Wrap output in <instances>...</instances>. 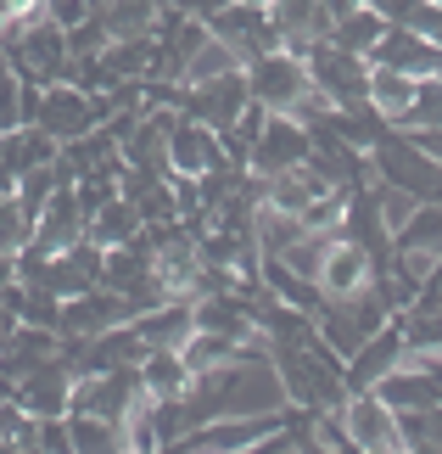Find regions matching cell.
I'll use <instances>...</instances> for the list:
<instances>
[{"label":"cell","instance_id":"obj_21","mask_svg":"<svg viewBox=\"0 0 442 454\" xmlns=\"http://www.w3.org/2000/svg\"><path fill=\"white\" fill-rule=\"evenodd\" d=\"M320 298H353L364 281H369V258L353 247V241H342V236H330V247H325V258H320Z\"/></svg>","mask_w":442,"mask_h":454},{"label":"cell","instance_id":"obj_6","mask_svg":"<svg viewBox=\"0 0 442 454\" xmlns=\"http://www.w3.org/2000/svg\"><path fill=\"white\" fill-rule=\"evenodd\" d=\"M336 236L353 241V247L369 258V275H386V264H392V231H386V219L376 207V185H353L347 191L342 219H336Z\"/></svg>","mask_w":442,"mask_h":454},{"label":"cell","instance_id":"obj_34","mask_svg":"<svg viewBox=\"0 0 442 454\" xmlns=\"http://www.w3.org/2000/svg\"><path fill=\"white\" fill-rule=\"evenodd\" d=\"M17 96H23V79L6 67V57H0V135L23 124V113H17Z\"/></svg>","mask_w":442,"mask_h":454},{"label":"cell","instance_id":"obj_28","mask_svg":"<svg viewBox=\"0 0 442 454\" xmlns=\"http://www.w3.org/2000/svg\"><path fill=\"white\" fill-rule=\"evenodd\" d=\"M381 34H386V17H381V12H369V6H359V12H347V17H336V23H330V45L369 57Z\"/></svg>","mask_w":442,"mask_h":454},{"label":"cell","instance_id":"obj_31","mask_svg":"<svg viewBox=\"0 0 442 454\" xmlns=\"http://www.w3.org/2000/svg\"><path fill=\"white\" fill-rule=\"evenodd\" d=\"M398 129H442V79L437 74L415 84V101H409V113H403Z\"/></svg>","mask_w":442,"mask_h":454},{"label":"cell","instance_id":"obj_7","mask_svg":"<svg viewBox=\"0 0 442 454\" xmlns=\"http://www.w3.org/2000/svg\"><path fill=\"white\" fill-rule=\"evenodd\" d=\"M308 146L314 135L308 124H297L286 113H269L252 141V157H246V174H258V180H269V174H286V168H303L308 163Z\"/></svg>","mask_w":442,"mask_h":454},{"label":"cell","instance_id":"obj_33","mask_svg":"<svg viewBox=\"0 0 442 454\" xmlns=\"http://www.w3.org/2000/svg\"><path fill=\"white\" fill-rule=\"evenodd\" d=\"M376 207H381L386 231H398V224L415 214V197H409V191H403V185H386V180H376Z\"/></svg>","mask_w":442,"mask_h":454},{"label":"cell","instance_id":"obj_11","mask_svg":"<svg viewBox=\"0 0 442 454\" xmlns=\"http://www.w3.org/2000/svg\"><path fill=\"white\" fill-rule=\"evenodd\" d=\"M135 404H140V381H135V364H129V371H107V376L74 381V404H67V415H101V421H123Z\"/></svg>","mask_w":442,"mask_h":454},{"label":"cell","instance_id":"obj_30","mask_svg":"<svg viewBox=\"0 0 442 454\" xmlns=\"http://www.w3.org/2000/svg\"><path fill=\"white\" fill-rule=\"evenodd\" d=\"M236 67H241V57H236V51H229L224 40H213V34H207V40L197 45V57L185 62V79H180V84H202V79L236 74Z\"/></svg>","mask_w":442,"mask_h":454},{"label":"cell","instance_id":"obj_20","mask_svg":"<svg viewBox=\"0 0 442 454\" xmlns=\"http://www.w3.org/2000/svg\"><path fill=\"white\" fill-rule=\"evenodd\" d=\"M151 241H146V231H140L135 241H123V247H107L101 253V286L107 292H118V298H129L135 286H146L151 281Z\"/></svg>","mask_w":442,"mask_h":454},{"label":"cell","instance_id":"obj_38","mask_svg":"<svg viewBox=\"0 0 442 454\" xmlns=\"http://www.w3.org/2000/svg\"><path fill=\"white\" fill-rule=\"evenodd\" d=\"M246 6H275V0H246Z\"/></svg>","mask_w":442,"mask_h":454},{"label":"cell","instance_id":"obj_37","mask_svg":"<svg viewBox=\"0 0 442 454\" xmlns=\"http://www.w3.org/2000/svg\"><path fill=\"white\" fill-rule=\"evenodd\" d=\"M364 6V0H320V12L330 17V23H336V17H347V12H359Z\"/></svg>","mask_w":442,"mask_h":454},{"label":"cell","instance_id":"obj_18","mask_svg":"<svg viewBox=\"0 0 442 454\" xmlns=\"http://www.w3.org/2000/svg\"><path fill=\"white\" fill-rule=\"evenodd\" d=\"M129 325H135V337L146 342V354H151V348L180 354L185 337L197 331V314H190V298H168V303H157V309H146V314H135Z\"/></svg>","mask_w":442,"mask_h":454},{"label":"cell","instance_id":"obj_4","mask_svg":"<svg viewBox=\"0 0 442 454\" xmlns=\"http://www.w3.org/2000/svg\"><path fill=\"white\" fill-rule=\"evenodd\" d=\"M107 118H112L107 96H90V90H79L74 79H62V84H45L34 124H40L57 146H67V141H79V135H90L96 124H107Z\"/></svg>","mask_w":442,"mask_h":454},{"label":"cell","instance_id":"obj_3","mask_svg":"<svg viewBox=\"0 0 442 454\" xmlns=\"http://www.w3.org/2000/svg\"><path fill=\"white\" fill-rule=\"evenodd\" d=\"M6 67L17 79H34V84H62V79H74V57H67V34L57 23H28V28H17L12 40H6Z\"/></svg>","mask_w":442,"mask_h":454},{"label":"cell","instance_id":"obj_10","mask_svg":"<svg viewBox=\"0 0 442 454\" xmlns=\"http://www.w3.org/2000/svg\"><path fill=\"white\" fill-rule=\"evenodd\" d=\"M12 404L34 415V421H50V415H67V404H74V376L62 371V359L50 354L45 364H34V371L23 381H12Z\"/></svg>","mask_w":442,"mask_h":454},{"label":"cell","instance_id":"obj_13","mask_svg":"<svg viewBox=\"0 0 442 454\" xmlns=\"http://www.w3.org/2000/svg\"><path fill=\"white\" fill-rule=\"evenodd\" d=\"M112 325H129V298H118L107 286L67 298L57 314V337H96V331H112Z\"/></svg>","mask_w":442,"mask_h":454},{"label":"cell","instance_id":"obj_9","mask_svg":"<svg viewBox=\"0 0 442 454\" xmlns=\"http://www.w3.org/2000/svg\"><path fill=\"white\" fill-rule=\"evenodd\" d=\"M207 34H213V40H224L241 62L263 57V51H280L275 23H269V6H246V0H229V6H219L213 17H207Z\"/></svg>","mask_w":442,"mask_h":454},{"label":"cell","instance_id":"obj_1","mask_svg":"<svg viewBox=\"0 0 442 454\" xmlns=\"http://www.w3.org/2000/svg\"><path fill=\"white\" fill-rule=\"evenodd\" d=\"M241 79H246V96H252L263 113H286L297 124H320L330 113V101L314 90L303 57H291V51H263V57L241 62Z\"/></svg>","mask_w":442,"mask_h":454},{"label":"cell","instance_id":"obj_36","mask_svg":"<svg viewBox=\"0 0 442 454\" xmlns=\"http://www.w3.org/2000/svg\"><path fill=\"white\" fill-rule=\"evenodd\" d=\"M90 17V0H45V23H57V28H74Z\"/></svg>","mask_w":442,"mask_h":454},{"label":"cell","instance_id":"obj_15","mask_svg":"<svg viewBox=\"0 0 442 454\" xmlns=\"http://www.w3.org/2000/svg\"><path fill=\"white\" fill-rule=\"evenodd\" d=\"M403 359V337H398V320H386L376 337H364L353 354L342 359V381H347V393H364V387H376V381L392 371V364Z\"/></svg>","mask_w":442,"mask_h":454},{"label":"cell","instance_id":"obj_32","mask_svg":"<svg viewBox=\"0 0 442 454\" xmlns=\"http://www.w3.org/2000/svg\"><path fill=\"white\" fill-rule=\"evenodd\" d=\"M34 236V219L23 214V202H17V191L12 197H0V258H17V247Z\"/></svg>","mask_w":442,"mask_h":454},{"label":"cell","instance_id":"obj_27","mask_svg":"<svg viewBox=\"0 0 442 454\" xmlns=\"http://www.w3.org/2000/svg\"><path fill=\"white\" fill-rule=\"evenodd\" d=\"M67 438H74V454H129L123 421H101V415H67Z\"/></svg>","mask_w":442,"mask_h":454},{"label":"cell","instance_id":"obj_14","mask_svg":"<svg viewBox=\"0 0 442 454\" xmlns=\"http://www.w3.org/2000/svg\"><path fill=\"white\" fill-rule=\"evenodd\" d=\"M213 163H224L219 135L207 129V124H197V118H180V113H174V124H168V174L197 180V174H207Z\"/></svg>","mask_w":442,"mask_h":454},{"label":"cell","instance_id":"obj_35","mask_svg":"<svg viewBox=\"0 0 442 454\" xmlns=\"http://www.w3.org/2000/svg\"><path fill=\"white\" fill-rule=\"evenodd\" d=\"M34 449H40V454H74V438H67V415L34 421Z\"/></svg>","mask_w":442,"mask_h":454},{"label":"cell","instance_id":"obj_26","mask_svg":"<svg viewBox=\"0 0 442 454\" xmlns=\"http://www.w3.org/2000/svg\"><path fill=\"white\" fill-rule=\"evenodd\" d=\"M392 247H415L442 258V202H415V214L392 231Z\"/></svg>","mask_w":442,"mask_h":454},{"label":"cell","instance_id":"obj_2","mask_svg":"<svg viewBox=\"0 0 442 454\" xmlns=\"http://www.w3.org/2000/svg\"><path fill=\"white\" fill-rule=\"evenodd\" d=\"M303 67H308L314 90H320L336 113H359V107H369V57L320 40V45L303 51Z\"/></svg>","mask_w":442,"mask_h":454},{"label":"cell","instance_id":"obj_25","mask_svg":"<svg viewBox=\"0 0 442 454\" xmlns=\"http://www.w3.org/2000/svg\"><path fill=\"white\" fill-rule=\"evenodd\" d=\"M415 84L420 79H403L392 74V67H369V107H376L381 124H403V113H409V101H415Z\"/></svg>","mask_w":442,"mask_h":454},{"label":"cell","instance_id":"obj_24","mask_svg":"<svg viewBox=\"0 0 442 454\" xmlns=\"http://www.w3.org/2000/svg\"><path fill=\"white\" fill-rule=\"evenodd\" d=\"M140 236V214L123 197H112V202H101L90 219H84V241H90V247H123V241H135Z\"/></svg>","mask_w":442,"mask_h":454},{"label":"cell","instance_id":"obj_8","mask_svg":"<svg viewBox=\"0 0 442 454\" xmlns=\"http://www.w3.org/2000/svg\"><path fill=\"white\" fill-rule=\"evenodd\" d=\"M246 79H241V67L236 74H219V79H202V84H185V96H180V118H197V124H207L213 135H224L236 118L246 113Z\"/></svg>","mask_w":442,"mask_h":454},{"label":"cell","instance_id":"obj_42","mask_svg":"<svg viewBox=\"0 0 442 454\" xmlns=\"http://www.w3.org/2000/svg\"><path fill=\"white\" fill-rule=\"evenodd\" d=\"M437 79H442V74H437Z\"/></svg>","mask_w":442,"mask_h":454},{"label":"cell","instance_id":"obj_22","mask_svg":"<svg viewBox=\"0 0 442 454\" xmlns=\"http://www.w3.org/2000/svg\"><path fill=\"white\" fill-rule=\"evenodd\" d=\"M50 157H57V141L40 124H17V129L0 135V174L6 180H23L28 168H45Z\"/></svg>","mask_w":442,"mask_h":454},{"label":"cell","instance_id":"obj_29","mask_svg":"<svg viewBox=\"0 0 442 454\" xmlns=\"http://www.w3.org/2000/svg\"><path fill=\"white\" fill-rule=\"evenodd\" d=\"M258 348V342H252ZM246 348L241 342H229V337H219V331H190L185 337V348H180V359H185V371L197 376V371H213V364H229V359H241Z\"/></svg>","mask_w":442,"mask_h":454},{"label":"cell","instance_id":"obj_23","mask_svg":"<svg viewBox=\"0 0 442 454\" xmlns=\"http://www.w3.org/2000/svg\"><path fill=\"white\" fill-rule=\"evenodd\" d=\"M392 320H398L403 354H415V359H442V309L409 303V309H398Z\"/></svg>","mask_w":442,"mask_h":454},{"label":"cell","instance_id":"obj_17","mask_svg":"<svg viewBox=\"0 0 442 454\" xmlns=\"http://www.w3.org/2000/svg\"><path fill=\"white\" fill-rule=\"evenodd\" d=\"M28 241H40L45 253H62V247H74V241H84V207L74 197V185H57L45 197V207L34 214V236Z\"/></svg>","mask_w":442,"mask_h":454},{"label":"cell","instance_id":"obj_39","mask_svg":"<svg viewBox=\"0 0 442 454\" xmlns=\"http://www.w3.org/2000/svg\"><path fill=\"white\" fill-rule=\"evenodd\" d=\"M280 454H291V449H280Z\"/></svg>","mask_w":442,"mask_h":454},{"label":"cell","instance_id":"obj_41","mask_svg":"<svg viewBox=\"0 0 442 454\" xmlns=\"http://www.w3.org/2000/svg\"><path fill=\"white\" fill-rule=\"evenodd\" d=\"M437 309H442V303H437Z\"/></svg>","mask_w":442,"mask_h":454},{"label":"cell","instance_id":"obj_5","mask_svg":"<svg viewBox=\"0 0 442 454\" xmlns=\"http://www.w3.org/2000/svg\"><path fill=\"white\" fill-rule=\"evenodd\" d=\"M330 421L342 427V438L353 449H364V454H398L403 438H398V410H386L376 393H342V404L330 410Z\"/></svg>","mask_w":442,"mask_h":454},{"label":"cell","instance_id":"obj_12","mask_svg":"<svg viewBox=\"0 0 442 454\" xmlns=\"http://www.w3.org/2000/svg\"><path fill=\"white\" fill-rule=\"evenodd\" d=\"M369 67H392L403 79H431V74H442V45L420 40V34L398 28V23H386V34L376 40V51H369Z\"/></svg>","mask_w":442,"mask_h":454},{"label":"cell","instance_id":"obj_16","mask_svg":"<svg viewBox=\"0 0 442 454\" xmlns=\"http://www.w3.org/2000/svg\"><path fill=\"white\" fill-rule=\"evenodd\" d=\"M269 23H275L280 51H291V57H303L308 45L330 40V17L320 12V0H275V6H269Z\"/></svg>","mask_w":442,"mask_h":454},{"label":"cell","instance_id":"obj_19","mask_svg":"<svg viewBox=\"0 0 442 454\" xmlns=\"http://www.w3.org/2000/svg\"><path fill=\"white\" fill-rule=\"evenodd\" d=\"M135 381H140V398H151V404H180V398L190 393V371H185V359H180V354H163V348L140 354Z\"/></svg>","mask_w":442,"mask_h":454},{"label":"cell","instance_id":"obj_40","mask_svg":"<svg viewBox=\"0 0 442 454\" xmlns=\"http://www.w3.org/2000/svg\"><path fill=\"white\" fill-rule=\"evenodd\" d=\"M197 454H207V449H197Z\"/></svg>","mask_w":442,"mask_h":454}]
</instances>
